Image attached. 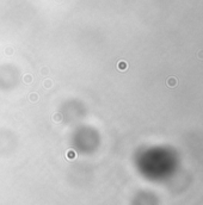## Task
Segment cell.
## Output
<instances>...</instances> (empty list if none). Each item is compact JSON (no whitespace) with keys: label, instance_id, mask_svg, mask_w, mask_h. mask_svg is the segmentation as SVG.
<instances>
[{"label":"cell","instance_id":"cell-1","mask_svg":"<svg viewBox=\"0 0 203 205\" xmlns=\"http://www.w3.org/2000/svg\"><path fill=\"white\" fill-rule=\"evenodd\" d=\"M176 85H177V79L176 78H170L167 79V86H170V87H175Z\"/></svg>","mask_w":203,"mask_h":205},{"label":"cell","instance_id":"cell-2","mask_svg":"<svg viewBox=\"0 0 203 205\" xmlns=\"http://www.w3.org/2000/svg\"><path fill=\"white\" fill-rule=\"evenodd\" d=\"M197 56L200 57L201 60H203V50H200L198 51V54H197Z\"/></svg>","mask_w":203,"mask_h":205}]
</instances>
